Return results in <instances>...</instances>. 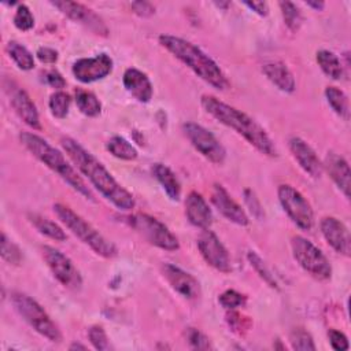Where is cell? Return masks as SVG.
I'll return each instance as SVG.
<instances>
[{"instance_id":"cell-4","label":"cell","mask_w":351,"mask_h":351,"mask_svg":"<svg viewBox=\"0 0 351 351\" xmlns=\"http://www.w3.org/2000/svg\"><path fill=\"white\" fill-rule=\"evenodd\" d=\"M19 140L23 147L41 163H44L48 169L56 173L63 181H66L74 191L81 193L84 197L93 200V195L90 189L86 186L84 180L75 171V169L67 162L64 154H62L58 148L52 147L47 140L43 137L30 133L22 132L19 134Z\"/></svg>"},{"instance_id":"cell-34","label":"cell","mask_w":351,"mask_h":351,"mask_svg":"<svg viewBox=\"0 0 351 351\" xmlns=\"http://www.w3.org/2000/svg\"><path fill=\"white\" fill-rule=\"evenodd\" d=\"M247 259H248V262L251 263V266L255 269V271L259 274V277H261L269 287L277 288V282H276L273 274L269 271V269L266 267L265 262L262 261V258H261L256 252L250 251V252L247 254Z\"/></svg>"},{"instance_id":"cell-49","label":"cell","mask_w":351,"mask_h":351,"mask_svg":"<svg viewBox=\"0 0 351 351\" xmlns=\"http://www.w3.org/2000/svg\"><path fill=\"white\" fill-rule=\"evenodd\" d=\"M215 5L217 7H226V5H229V3H215Z\"/></svg>"},{"instance_id":"cell-28","label":"cell","mask_w":351,"mask_h":351,"mask_svg":"<svg viewBox=\"0 0 351 351\" xmlns=\"http://www.w3.org/2000/svg\"><path fill=\"white\" fill-rule=\"evenodd\" d=\"M7 53L21 70H32L34 67L32 52L18 41H10L7 44Z\"/></svg>"},{"instance_id":"cell-9","label":"cell","mask_w":351,"mask_h":351,"mask_svg":"<svg viewBox=\"0 0 351 351\" xmlns=\"http://www.w3.org/2000/svg\"><path fill=\"white\" fill-rule=\"evenodd\" d=\"M278 200L291 221L303 230H310L314 225V213L306 197L292 185L282 184L277 189Z\"/></svg>"},{"instance_id":"cell-38","label":"cell","mask_w":351,"mask_h":351,"mask_svg":"<svg viewBox=\"0 0 351 351\" xmlns=\"http://www.w3.org/2000/svg\"><path fill=\"white\" fill-rule=\"evenodd\" d=\"M88 337L92 343V346L96 348V350H100V351H104V350H108L110 348V344H108V337L104 332V329L99 325H93L89 328L88 330Z\"/></svg>"},{"instance_id":"cell-15","label":"cell","mask_w":351,"mask_h":351,"mask_svg":"<svg viewBox=\"0 0 351 351\" xmlns=\"http://www.w3.org/2000/svg\"><path fill=\"white\" fill-rule=\"evenodd\" d=\"M321 233L326 243L337 252L344 256H350L351 239L347 226L335 217H325L319 223Z\"/></svg>"},{"instance_id":"cell-32","label":"cell","mask_w":351,"mask_h":351,"mask_svg":"<svg viewBox=\"0 0 351 351\" xmlns=\"http://www.w3.org/2000/svg\"><path fill=\"white\" fill-rule=\"evenodd\" d=\"M278 5H280L282 19H284V23L287 25V27L291 29L292 32H296L300 27L302 21H303L300 10L296 7V4L291 3V1H280Z\"/></svg>"},{"instance_id":"cell-13","label":"cell","mask_w":351,"mask_h":351,"mask_svg":"<svg viewBox=\"0 0 351 351\" xmlns=\"http://www.w3.org/2000/svg\"><path fill=\"white\" fill-rule=\"evenodd\" d=\"M53 7H56L62 14L67 18L78 22L80 25L85 26L88 30L97 36H108V27L104 21L89 7L77 3V1H51Z\"/></svg>"},{"instance_id":"cell-5","label":"cell","mask_w":351,"mask_h":351,"mask_svg":"<svg viewBox=\"0 0 351 351\" xmlns=\"http://www.w3.org/2000/svg\"><path fill=\"white\" fill-rule=\"evenodd\" d=\"M53 213L60 219V222L69 230H71L74 236H77L84 244L92 248L97 255L103 258H114L117 255V247L114 243L107 240L97 229H95L88 221L74 213L70 207L56 203L53 204Z\"/></svg>"},{"instance_id":"cell-25","label":"cell","mask_w":351,"mask_h":351,"mask_svg":"<svg viewBox=\"0 0 351 351\" xmlns=\"http://www.w3.org/2000/svg\"><path fill=\"white\" fill-rule=\"evenodd\" d=\"M315 60L319 66V69L324 71L325 75H328L330 80H341L344 77V69L337 58L332 51L328 49H319L315 53Z\"/></svg>"},{"instance_id":"cell-10","label":"cell","mask_w":351,"mask_h":351,"mask_svg":"<svg viewBox=\"0 0 351 351\" xmlns=\"http://www.w3.org/2000/svg\"><path fill=\"white\" fill-rule=\"evenodd\" d=\"M182 132L192 147L206 159L215 165H221L225 160L226 151L223 145L208 129L195 122H185L182 125Z\"/></svg>"},{"instance_id":"cell-2","label":"cell","mask_w":351,"mask_h":351,"mask_svg":"<svg viewBox=\"0 0 351 351\" xmlns=\"http://www.w3.org/2000/svg\"><path fill=\"white\" fill-rule=\"evenodd\" d=\"M200 104L207 114H210L218 122L243 136L252 147H255L263 155H277L276 147L271 138L267 136L266 130L245 112L221 101L219 99L211 95H203L200 99Z\"/></svg>"},{"instance_id":"cell-27","label":"cell","mask_w":351,"mask_h":351,"mask_svg":"<svg viewBox=\"0 0 351 351\" xmlns=\"http://www.w3.org/2000/svg\"><path fill=\"white\" fill-rule=\"evenodd\" d=\"M106 148L108 149V152L122 160H134L137 158V149L123 137L121 136H112L107 144Z\"/></svg>"},{"instance_id":"cell-14","label":"cell","mask_w":351,"mask_h":351,"mask_svg":"<svg viewBox=\"0 0 351 351\" xmlns=\"http://www.w3.org/2000/svg\"><path fill=\"white\" fill-rule=\"evenodd\" d=\"M73 75L82 84H90L103 80L112 71V59L107 53H99L92 58H81L73 63Z\"/></svg>"},{"instance_id":"cell-29","label":"cell","mask_w":351,"mask_h":351,"mask_svg":"<svg viewBox=\"0 0 351 351\" xmlns=\"http://www.w3.org/2000/svg\"><path fill=\"white\" fill-rule=\"evenodd\" d=\"M325 97L328 104L330 106V108L340 117L344 119H348L350 115V110H348V99L346 96V93L336 88V86H326L325 89Z\"/></svg>"},{"instance_id":"cell-44","label":"cell","mask_w":351,"mask_h":351,"mask_svg":"<svg viewBox=\"0 0 351 351\" xmlns=\"http://www.w3.org/2000/svg\"><path fill=\"white\" fill-rule=\"evenodd\" d=\"M36 56L37 59L41 62V63H45V64H53L56 63L58 60V51L53 49V48H49V47H41L37 49L36 52Z\"/></svg>"},{"instance_id":"cell-22","label":"cell","mask_w":351,"mask_h":351,"mask_svg":"<svg viewBox=\"0 0 351 351\" xmlns=\"http://www.w3.org/2000/svg\"><path fill=\"white\" fill-rule=\"evenodd\" d=\"M324 167L326 169L329 177L333 180L336 186L343 192V195L350 197V166L348 162L336 152H328L325 158Z\"/></svg>"},{"instance_id":"cell-20","label":"cell","mask_w":351,"mask_h":351,"mask_svg":"<svg viewBox=\"0 0 351 351\" xmlns=\"http://www.w3.org/2000/svg\"><path fill=\"white\" fill-rule=\"evenodd\" d=\"M122 82L125 89L140 103H148L152 97L154 89L149 78L138 69L129 67L125 70Z\"/></svg>"},{"instance_id":"cell-18","label":"cell","mask_w":351,"mask_h":351,"mask_svg":"<svg viewBox=\"0 0 351 351\" xmlns=\"http://www.w3.org/2000/svg\"><path fill=\"white\" fill-rule=\"evenodd\" d=\"M289 149L292 156L299 163V166L311 176L313 178H318L324 171V165L317 156L315 151L300 137H292L289 140Z\"/></svg>"},{"instance_id":"cell-33","label":"cell","mask_w":351,"mask_h":351,"mask_svg":"<svg viewBox=\"0 0 351 351\" xmlns=\"http://www.w3.org/2000/svg\"><path fill=\"white\" fill-rule=\"evenodd\" d=\"M289 343L293 350H315L314 340L311 335L303 328H293L289 333Z\"/></svg>"},{"instance_id":"cell-26","label":"cell","mask_w":351,"mask_h":351,"mask_svg":"<svg viewBox=\"0 0 351 351\" xmlns=\"http://www.w3.org/2000/svg\"><path fill=\"white\" fill-rule=\"evenodd\" d=\"M29 221L32 222V225L44 236L55 240V241H64L67 239L64 230L53 221L38 215V214H29L27 215Z\"/></svg>"},{"instance_id":"cell-31","label":"cell","mask_w":351,"mask_h":351,"mask_svg":"<svg viewBox=\"0 0 351 351\" xmlns=\"http://www.w3.org/2000/svg\"><path fill=\"white\" fill-rule=\"evenodd\" d=\"M70 103H71V97L70 95H67L63 90H56L49 96L48 100V107L51 110V114L55 118L63 119L67 117L69 110H70Z\"/></svg>"},{"instance_id":"cell-21","label":"cell","mask_w":351,"mask_h":351,"mask_svg":"<svg viewBox=\"0 0 351 351\" xmlns=\"http://www.w3.org/2000/svg\"><path fill=\"white\" fill-rule=\"evenodd\" d=\"M11 106L18 114V117L32 129L40 130V117L36 104L32 101L30 96L21 88H15L11 93Z\"/></svg>"},{"instance_id":"cell-46","label":"cell","mask_w":351,"mask_h":351,"mask_svg":"<svg viewBox=\"0 0 351 351\" xmlns=\"http://www.w3.org/2000/svg\"><path fill=\"white\" fill-rule=\"evenodd\" d=\"M243 4L261 16H266L269 14V7L265 1H243Z\"/></svg>"},{"instance_id":"cell-7","label":"cell","mask_w":351,"mask_h":351,"mask_svg":"<svg viewBox=\"0 0 351 351\" xmlns=\"http://www.w3.org/2000/svg\"><path fill=\"white\" fill-rule=\"evenodd\" d=\"M291 250L299 266L311 277L319 281L329 280L332 276V266L324 252L303 236H293L291 240Z\"/></svg>"},{"instance_id":"cell-3","label":"cell","mask_w":351,"mask_h":351,"mask_svg":"<svg viewBox=\"0 0 351 351\" xmlns=\"http://www.w3.org/2000/svg\"><path fill=\"white\" fill-rule=\"evenodd\" d=\"M159 44L213 88L218 90L229 88V81L225 73L196 44L171 34L159 36Z\"/></svg>"},{"instance_id":"cell-41","label":"cell","mask_w":351,"mask_h":351,"mask_svg":"<svg viewBox=\"0 0 351 351\" xmlns=\"http://www.w3.org/2000/svg\"><path fill=\"white\" fill-rule=\"evenodd\" d=\"M328 337H329V343L333 350H336V351L348 350V340L343 332H340L337 329H329Z\"/></svg>"},{"instance_id":"cell-39","label":"cell","mask_w":351,"mask_h":351,"mask_svg":"<svg viewBox=\"0 0 351 351\" xmlns=\"http://www.w3.org/2000/svg\"><path fill=\"white\" fill-rule=\"evenodd\" d=\"M186 339H188V343L191 344V347H193V348H197V350L210 348L208 339L200 330H197L195 328H189L186 330Z\"/></svg>"},{"instance_id":"cell-40","label":"cell","mask_w":351,"mask_h":351,"mask_svg":"<svg viewBox=\"0 0 351 351\" xmlns=\"http://www.w3.org/2000/svg\"><path fill=\"white\" fill-rule=\"evenodd\" d=\"M226 321H228L229 326L232 328V330H234L240 335L243 332L248 330V328H250V321L245 317H243V315H240L239 313H234V311H232L226 315Z\"/></svg>"},{"instance_id":"cell-45","label":"cell","mask_w":351,"mask_h":351,"mask_svg":"<svg viewBox=\"0 0 351 351\" xmlns=\"http://www.w3.org/2000/svg\"><path fill=\"white\" fill-rule=\"evenodd\" d=\"M130 7L133 12L140 16H149L155 12V7L148 1H133L130 3Z\"/></svg>"},{"instance_id":"cell-24","label":"cell","mask_w":351,"mask_h":351,"mask_svg":"<svg viewBox=\"0 0 351 351\" xmlns=\"http://www.w3.org/2000/svg\"><path fill=\"white\" fill-rule=\"evenodd\" d=\"M151 171H152V176L156 178V181L163 188V191L167 193V196L174 202L180 200L181 184H180L177 176L174 174V171L163 163H154L151 167Z\"/></svg>"},{"instance_id":"cell-47","label":"cell","mask_w":351,"mask_h":351,"mask_svg":"<svg viewBox=\"0 0 351 351\" xmlns=\"http://www.w3.org/2000/svg\"><path fill=\"white\" fill-rule=\"evenodd\" d=\"M306 4H307V7H311L315 11H322L325 7L324 1H306Z\"/></svg>"},{"instance_id":"cell-11","label":"cell","mask_w":351,"mask_h":351,"mask_svg":"<svg viewBox=\"0 0 351 351\" xmlns=\"http://www.w3.org/2000/svg\"><path fill=\"white\" fill-rule=\"evenodd\" d=\"M41 251L47 266L62 285L70 289H78L82 285L81 274L67 255L51 245H44Z\"/></svg>"},{"instance_id":"cell-17","label":"cell","mask_w":351,"mask_h":351,"mask_svg":"<svg viewBox=\"0 0 351 351\" xmlns=\"http://www.w3.org/2000/svg\"><path fill=\"white\" fill-rule=\"evenodd\" d=\"M162 270H163L165 278L177 293H180L186 299H195L199 296L200 293L199 281L192 274H189L188 271L171 263H165Z\"/></svg>"},{"instance_id":"cell-8","label":"cell","mask_w":351,"mask_h":351,"mask_svg":"<svg viewBox=\"0 0 351 351\" xmlns=\"http://www.w3.org/2000/svg\"><path fill=\"white\" fill-rule=\"evenodd\" d=\"M126 222L149 244L165 250L177 251L180 243L177 237L169 230V228L148 214H133L126 217Z\"/></svg>"},{"instance_id":"cell-19","label":"cell","mask_w":351,"mask_h":351,"mask_svg":"<svg viewBox=\"0 0 351 351\" xmlns=\"http://www.w3.org/2000/svg\"><path fill=\"white\" fill-rule=\"evenodd\" d=\"M185 214L188 221L200 229H208L213 223V213L204 197L192 191L185 199Z\"/></svg>"},{"instance_id":"cell-42","label":"cell","mask_w":351,"mask_h":351,"mask_svg":"<svg viewBox=\"0 0 351 351\" xmlns=\"http://www.w3.org/2000/svg\"><path fill=\"white\" fill-rule=\"evenodd\" d=\"M244 200H245V204L248 206V208L251 210L252 215L256 217V218H262L263 208L261 206L259 199L256 197V195L251 189H244Z\"/></svg>"},{"instance_id":"cell-35","label":"cell","mask_w":351,"mask_h":351,"mask_svg":"<svg viewBox=\"0 0 351 351\" xmlns=\"http://www.w3.org/2000/svg\"><path fill=\"white\" fill-rule=\"evenodd\" d=\"M12 21L15 27L22 32H27L34 26V16L26 4H18Z\"/></svg>"},{"instance_id":"cell-1","label":"cell","mask_w":351,"mask_h":351,"mask_svg":"<svg viewBox=\"0 0 351 351\" xmlns=\"http://www.w3.org/2000/svg\"><path fill=\"white\" fill-rule=\"evenodd\" d=\"M62 147L80 173H82L90 181V184L117 208L129 211L134 207L133 195L118 184L103 163L89 151H86L80 143L70 137H64L62 138Z\"/></svg>"},{"instance_id":"cell-12","label":"cell","mask_w":351,"mask_h":351,"mask_svg":"<svg viewBox=\"0 0 351 351\" xmlns=\"http://www.w3.org/2000/svg\"><path fill=\"white\" fill-rule=\"evenodd\" d=\"M196 244L200 251V255L211 267L222 273L230 271L232 267L229 252L213 230L203 229Z\"/></svg>"},{"instance_id":"cell-48","label":"cell","mask_w":351,"mask_h":351,"mask_svg":"<svg viewBox=\"0 0 351 351\" xmlns=\"http://www.w3.org/2000/svg\"><path fill=\"white\" fill-rule=\"evenodd\" d=\"M74 348H81V350H86V347H85V346H81V344H75V343L70 346V350H74Z\"/></svg>"},{"instance_id":"cell-37","label":"cell","mask_w":351,"mask_h":351,"mask_svg":"<svg viewBox=\"0 0 351 351\" xmlns=\"http://www.w3.org/2000/svg\"><path fill=\"white\" fill-rule=\"evenodd\" d=\"M218 302L222 307L228 308V310H234L237 307H241L245 304L247 302V296L234 291V289H226L225 292H222L218 298Z\"/></svg>"},{"instance_id":"cell-23","label":"cell","mask_w":351,"mask_h":351,"mask_svg":"<svg viewBox=\"0 0 351 351\" xmlns=\"http://www.w3.org/2000/svg\"><path fill=\"white\" fill-rule=\"evenodd\" d=\"M262 71L266 75V78L281 92L292 93L296 88V82L293 78V74L288 69V66L284 62L280 60H271L262 66Z\"/></svg>"},{"instance_id":"cell-16","label":"cell","mask_w":351,"mask_h":351,"mask_svg":"<svg viewBox=\"0 0 351 351\" xmlns=\"http://www.w3.org/2000/svg\"><path fill=\"white\" fill-rule=\"evenodd\" d=\"M211 202H213L214 207L228 221H230L236 225H240V226L248 225V222H250L248 215L241 208V206L232 199V196L228 193V191L222 185L214 184L213 191H211Z\"/></svg>"},{"instance_id":"cell-43","label":"cell","mask_w":351,"mask_h":351,"mask_svg":"<svg viewBox=\"0 0 351 351\" xmlns=\"http://www.w3.org/2000/svg\"><path fill=\"white\" fill-rule=\"evenodd\" d=\"M44 81L55 89H62L66 86V80L63 78V75L58 70H53V69L44 73Z\"/></svg>"},{"instance_id":"cell-6","label":"cell","mask_w":351,"mask_h":351,"mask_svg":"<svg viewBox=\"0 0 351 351\" xmlns=\"http://www.w3.org/2000/svg\"><path fill=\"white\" fill-rule=\"evenodd\" d=\"M11 303L16 313L41 336L47 337L49 341L59 343L62 340V333L56 324L51 319L47 311L29 295L22 292L11 293Z\"/></svg>"},{"instance_id":"cell-30","label":"cell","mask_w":351,"mask_h":351,"mask_svg":"<svg viewBox=\"0 0 351 351\" xmlns=\"http://www.w3.org/2000/svg\"><path fill=\"white\" fill-rule=\"evenodd\" d=\"M75 104L78 110L86 117H97L101 112V104L99 99L89 90L78 89L75 92Z\"/></svg>"},{"instance_id":"cell-36","label":"cell","mask_w":351,"mask_h":351,"mask_svg":"<svg viewBox=\"0 0 351 351\" xmlns=\"http://www.w3.org/2000/svg\"><path fill=\"white\" fill-rule=\"evenodd\" d=\"M1 258L10 265H19L22 261L21 250L7 237L5 233L1 234Z\"/></svg>"}]
</instances>
